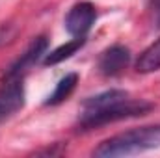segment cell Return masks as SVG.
Masks as SVG:
<instances>
[{
    "mask_svg": "<svg viewBox=\"0 0 160 158\" xmlns=\"http://www.w3.org/2000/svg\"><path fill=\"white\" fill-rule=\"evenodd\" d=\"M151 110L153 104L149 101L132 99L125 89H106L82 102L78 126L80 130H93L123 119L145 116Z\"/></svg>",
    "mask_w": 160,
    "mask_h": 158,
    "instance_id": "1",
    "label": "cell"
},
{
    "mask_svg": "<svg viewBox=\"0 0 160 158\" xmlns=\"http://www.w3.org/2000/svg\"><path fill=\"white\" fill-rule=\"evenodd\" d=\"M158 147L160 125H145L140 128H130V130L119 132L112 138H106L93 149V155L101 158L130 156V155H140V153L153 151Z\"/></svg>",
    "mask_w": 160,
    "mask_h": 158,
    "instance_id": "2",
    "label": "cell"
},
{
    "mask_svg": "<svg viewBox=\"0 0 160 158\" xmlns=\"http://www.w3.org/2000/svg\"><path fill=\"white\" fill-rule=\"evenodd\" d=\"M97 21V9L91 2H77L67 11L63 24L71 37H86Z\"/></svg>",
    "mask_w": 160,
    "mask_h": 158,
    "instance_id": "3",
    "label": "cell"
},
{
    "mask_svg": "<svg viewBox=\"0 0 160 158\" xmlns=\"http://www.w3.org/2000/svg\"><path fill=\"white\" fill-rule=\"evenodd\" d=\"M24 102H26V91L22 77L4 80V84L0 86V123H4L6 119L15 116L19 110H22Z\"/></svg>",
    "mask_w": 160,
    "mask_h": 158,
    "instance_id": "4",
    "label": "cell"
},
{
    "mask_svg": "<svg viewBox=\"0 0 160 158\" xmlns=\"http://www.w3.org/2000/svg\"><path fill=\"white\" fill-rule=\"evenodd\" d=\"M47 48H48V39L45 36H39L28 45V48L21 54V58H17L9 67L8 71L4 73V80L8 78H15V77H22V73L26 69H30L32 65H36L41 58H45L47 54Z\"/></svg>",
    "mask_w": 160,
    "mask_h": 158,
    "instance_id": "5",
    "label": "cell"
},
{
    "mask_svg": "<svg viewBox=\"0 0 160 158\" xmlns=\"http://www.w3.org/2000/svg\"><path fill=\"white\" fill-rule=\"evenodd\" d=\"M130 62V50L125 45H112L99 56V71L104 77L121 75Z\"/></svg>",
    "mask_w": 160,
    "mask_h": 158,
    "instance_id": "6",
    "label": "cell"
},
{
    "mask_svg": "<svg viewBox=\"0 0 160 158\" xmlns=\"http://www.w3.org/2000/svg\"><path fill=\"white\" fill-rule=\"evenodd\" d=\"M84 43H86V37H73L71 41H67V43L56 47L54 50H50V52L45 54L43 65H56V63H62L63 60H67V58H71L73 54H77L80 48L84 47Z\"/></svg>",
    "mask_w": 160,
    "mask_h": 158,
    "instance_id": "7",
    "label": "cell"
},
{
    "mask_svg": "<svg viewBox=\"0 0 160 158\" xmlns=\"http://www.w3.org/2000/svg\"><path fill=\"white\" fill-rule=\"evenodd\" d=\"M77 84H78V75H77V73H67L63 78L56 84L54 91L48 95V99H47L45 104H47V106H58V104H62L63 101H67V99L73 95Z\"/></svg>",
    "mask_w": 160,
    "mask_h": 158,
    "instance_id": "8",
    "label": "cell"
},
{
    "mask_svg": "<svg viewBox=\"0 0 160 158\" xmlns=\"http://www.w3.org/2000/svg\"><path fill=\"white\" fill-rule=\"evenodd\" d=\"M136 71L142 75L147 73H155L160 69V39H157L155 43H151L136 60Z\"/></svg>",
    "mask_w": 160,
    "mask_h": 158,
    "instance_id": "9",
    "label": "cell"
},
{
    "mask_svg": "<svg viewBox=\"0 0 160 158\" xmlns=\"http://www.w3.org/2000/svg\"><path fill=\"white\" fill-rule=\"evenodd\" d=\"M158 22H160V15H158Z\"/></svg>",
    "mask_w": 160,
    "mask_h": 158,
    "instance_id": "10",
    "label": "cell"
}]
</instances>
